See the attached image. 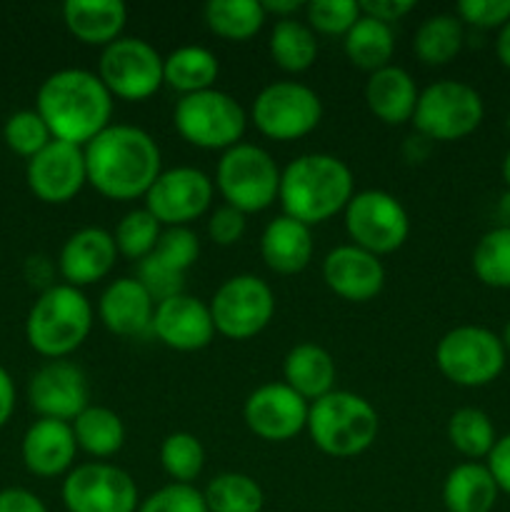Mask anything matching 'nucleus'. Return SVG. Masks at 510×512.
Listing matches in <instances>:
<instances>
[{
    "mask_svg": "<svg viewBox=\"0 0 510 512\" xmlns=\"http://www.w3.org/2000/svg\"><path fill=\"white\" fill-rule=\"evenodd\" d=\"M83 150L88 185H93L103 198L123 203L145 198L150 185L163 173L158 143L138 125L110 123Z\"/></svg>",
    "mask_w": 510,
    "mask_h": 512,
    "instance_id": "f257e3e1",
    "label": "nucleus"
},
{
    "mask_svg": "<svg viewBox=\"0 0 510 512\" xmlns=\"http://www.w3.org/2000/svg\"><path fill=\"white\" fill-rule=\"evenodd\" d=\"M35 110L45 120L53 140L85 148L113 120V95L98 73L63 68L43 80L35 95Z\"/></svg>",
    "mask_w": 510,
    "mask_h": 512,
    "instance_id": "f03ea898",
    "label": "nucleus"
},
{
    "mask_svg": "<svg viewBox=\"0 0 510 512\" xmlns=\"http://www.w3.org/2000/svg\"><path fill=\"white\" fill-rule=\"evenodd\" d=\"M353 195V170L330 153H305L290 160L280 173L278 200L283 215L310 228L343 213Z\"/></svg>",
    "mask_w": 510,
    "mask_h": 512,
    "instance_id": "7ed1b4c3",
    "label": "nucleus"
},
{
    "mask_svg": "<svg viewBox=\"0 0 510 512\" xmlns=\"http://www.w3.org/2000/svg\"><path fill=\"white\" fill-rule=\"evenodd\" d=\"M93 305L80 288L53 283L38 295L25 320V338L43 358L63 360L88 340Z\"/></svg>",
    "mask_w": 510,
    "mask_h": 512,
    "instance_id": "20e7f679",
    "label": "nucleus"
},
{
    "mask_svg": "<svg viewBox=\"0 0 510 512\" xmlns=\"http://www.w3.org/2000/svg\"><path fill=\"white\" fill-rule=\"evenodd\" d=\"M380 430L378 410L350 390H333L310 403L308 433L315 448L333 458H355L375 443Z\"/></svg>",
    "mask_w": 510,
    "mask_h": 512,
    "instance_id": "39448f33",
    "label": "nucleus"
},
{
    "mask_svg": "<svg viewBox=\"0 0 510 512\" xmlns=\"http://www.w3.org/2000/svg\"><path fill=\"white\" fill-rule=\"evenodd\" d=\"M173 125L185 143L203 150H228L243 143L248 115L230 93L218 88L180 95Z\"/></svg>",
    "mask_w": 510,
    "mask_h": 512,
    "instance_id": "423d86ee",
    "label": "nucleus"
},
{
    "mask_svg": "<svg viewBox=\"0 0 510 512\" xmlns=\"http://www.w3.org/2000/svg\"><path fill=\"white\" fill-rule=\"evenodd\" d=\"M278 163L265 148L255 143H238L225 150L215 170V188L225 205L240 213H260L278 200Z\"/></svg>",
    "mask_w": 510,
    "mask_h": 512,
    "instance_id": "0eeeda50",
    "label": "nucleus"
},
{
    "mask_svg": "<svg viewBox=\"0 0 510 512\" xmlns=\"http://www.w3.org/2000/svg\"><path fill=\"white\" fill-rule=\"evenodd\" d=\"M485 118V103L478 90L460 80H435L420 90L410 123L430 143H453L468 138Z\"/></svg>",
    "mask_w": 510,
    "mask_h": 512,
    "instance_id": "6e6552de",
    "label": "nucleus"
},
{
    "mask_svg": "<svg viewBox=\"0 0 510 512\" xmlns=\"http://www.w3.org/2000/svg\"><path fill=\"white\" fill-rule=\"evenodd\" d=\"M505 345L500 335L480 325H458L435 345V365L460 388L490 385L505 368Z\"/></svg>",
    "mask_w": 510,
    "mask_h": 512,
    "instance_id": "1a4fd4ad",
    "label": "nucleus"
},
{
    "mask_svg": "<svg viewBox=\"0 0 510 512\" xmlns=\"http://www.w3.org/2000/svg\"><path fill=\"white\" fill-rule=\"evenodd\" d=\"M250 118L265 138L290 143L318 128L323 103L310 85L298 80H275L255 95Z\"/></svg>",
    "mask_w": 510,
    "mask_h": 512,
    "instance_id": "9d476101",
    "label": "nucleus"
},
{
    "mask_svg": "<svg viewBox=\"0 0 510 512\" xmlns=\"http://www.w3.org/2000/svg\"><path fill=\"white\" fill-rule=\"evenodd\" d=\"M98 78L113 98L143 103L165 85L163 55L148 40L120 35L100 53Z\"/></svg>",
    "mask_w": 510,
    "mask_h": 512,
    "instance_id": "9b49d317",
    "label": "nucleus"
},
{
    "mask_svg": "<svg viewBox=\"0 0 510 512\" xmlns=\"http://www.w3.org/2000/svg\"><path fill=\"white\" fill-rule=\"evenodd\" d=\"M215 333L228 340H250L268 328L275 315V293L258 275H233L210 300Z\"/></svg>",
    "mask_w": 510,
    "mask_h": 512,
    "instance_id": "f8f14e48",
    "label": "nucleus"
},
{
    "mask_svg": "<svg viewBox=\"0 0 510 512\" xmlns=\"http://www.w3.org/2000/svg\"><path fill=\"white\" fill-rule=\"evenodd\" d=\"M343 215L353 245L378 258L403 248L410 235L408 210L385 190H360L345 205Z\"/></svg>",
    "mask_w": 510,
    "mask_h": 512,
    "instance_id": "ddd939ff",
    "label": "nucleus"
},
{
    "mask_svg": "<svg viewBox=\"0 0 510 512\" xmlns=\"http://www.w3.org/2000/svg\"><path fill=\"white\" fill-rule=\"evenodd\" d=\"M68 512H138V485L123 468L110 463L75 465L63 480Z\"/></svg>",
    "mask_w": 510,
    "mask_h": 512,
    "instance_id": "4468645a",
    "label": "nucleus"
},
{
    "mask_svg": "<svg viewBox=\"0 0 510 512\" xmlns=\"http://www.w3.org/2000/svg\"><path fill=\"white\" fill-rule=\"evenodd\" d=\"M215 183L198 168L178 165L163 170L145 193V210L165 228H188L208 213Z\"/></svg>",
    "mask_w": 510,
    "mask_h": 512,
    "instance_id": "2eb2a0df",
    "label": "nucleus"
},
{
    "mask_svg": "<svg viewBox=\"0 0 510 512\" xmlns=\"http://www.w3.org/2000/svg\"><path fill=\"white\" fill-rule=\"evenodd\" d=\"M308 400L285 383H265L245 398L243 420L253 435L268 443H285L308 428Z\"/></svg>",
    "mask_w": 510,
    "mask_h": 512,
    "instance_id": "dca6fc26",
    "label": "nucleus"
},
{
    "mask_svg": "<svg viewBox=\"0 0 510 512\" xmlns=\"http://www.w3.org/2000/svg\"><path fill=\"white\" fill-rule=\"evenodd\" d=\"M28 188L38 200L48 205L70 203L88 183L85 150L80 145L50 140L38 155L28 160L25 168Z\"/></svg>",
    "mask_w": 510,
    "mask_h": 512,
    "instance_id": "f3484780",
    "label": "nucleus"
},
{
    "mask_svg": "<svg viewBox=\"0 0 510 512\" xmlns=\"http://www.w3.org/2000/svg\"><path fill=\"white\" fill-rule=\"evenodd\" d=\"M28 400L30 408L40 418H53L73 423L90 400L88 378L83 368L70 360H50L40 365L28 383Z\"/></svg>",
    "mask_w": 510,
    "mask_h": 512,
    "instance_id": "a211bd4d",
    "label": "nucleus"
},
{
    "mask_svg": "<svg viewBox=\"0 0 510 512\" xmlns=\"http://www.w3.org/2000/svg\"><path fill=\"white\" fill-rule=\"evenodd\" d=\"M155 338L178 353H195L213 343L215 325L210 305L188 293L173 295L155 305L153 325Z\"/></svg>",
    "mask_w": 510,
    "mask_h": 512,
    "instance_id": "6ab92c4d",
    "label": "nucleus"
},
{
    "mask_svg": "<svg viewBox=\"0 0 510 512\" xmlns=\"http://www.w3.org/2000/svg\"><path fill=\"white\" fill-rule=\"evenodd\" d=\"M323 280L338 298L368 303L385 285V268L378 255L358 245H338L323 260Z\"/></svg>",
    "mask_w": 510,
    "mask_h": 512,
    "instance_id": "aec40b11",
    "label": "nucleus"
},
{
    "mask_svg": "<svg viewBox=\"0 0 510 512\" xmlns=\"http://www.w3.org/2000/svg\"><path fill=\"white\" fill-rule=\"evenodd\" d=\"M118 260L113 233L105 228H80L65 240L58 255V270L63 280L73 288L83 290L85 285H93L103 280L113 270Z\"/></svg>",
    "mask_w": 510,
    "mask_h": 512,
    "instance_id": "412c9836",
    "label": "nucleus"
},
{
    "mask_svg": "<svg viewBox=\"0 0 510 512\" xmlns=\"http://www.w3.org/2000/svg\"><path fill=\"white\" fill-rule=\"evenodd\" d=\"M25 468L38 478H58L70 473L78 455L73 425L65 420L40 418L25 430L23 445H20Z\"/></svg>",
    "mask_w": 510,
    "mask_h": 512,
    "instance_id": "4be33fe9",
    "label": "nucleus"
},
{
    "mask_svg": "<svg viewBox=\"0 0 510 512\" xmlns=\"http://www.w3.org/2000/svg\"><path fill=\"white\" fill-rule=\"evenodd\" d=\"M155 300L138 278H118L103 290L98 300V318L120 338H133L153 325Z\"/></svg>",
    "mask_w": 510,
    "mask_h": 512,
    "instance_id": "5701e85b",
    "label": "nucleus"
},
{
    "mask_svg": "<svg viewBox=\"0 0 510 512\" xmlns=\"http://www.w3.org/2000/svg\"><path fill=\"white\" fill-rule=\"evenodd\" d=\"M313 250L315 243L310 225L288 218V215H278L270 220L260 235L263 263L278 275L303 273L313 260Z\"/></svg>",
    "mask_w": 510,
    "mask_h": 512,
    "instance_id": "b1692460",
    "label": "nucleus"
},
{
    "mask_svg": "<svg viewBox=\"0 0 510 512\" xmlns=\"http://www.w3.org/2000/svg\"><path fill=\"white\" fill-rule=\"evenodd\" d=\"M418 95L420 90L413 75L400 65H385L375 70L365 83V103L370 113L385 125H403L413 120Z\"/></svg>",
    "mask_w": 510,
    "mask_h": 512,
    "instance_id": "393cba45",
    "label": "nucleus"
},
{
    "mask_svg": "<svg viewBox=\"0 0 510 512\" xmlns=\"http://www.w3.org/2000/svg\"><path fill=\"white\" fill-rule=\"evenodd\" d=\"M63 23L80 43L108 48L123 33L128 8L123 0H65Z\"/></svg>",
    "mask_w": 510,
    "mask_h": 512,
    "instance_id": "a878e982",
    "label": "nucleus"
},
{
    "mask_svg": "<svg viewBox=\"0 0 510 512\" xmlns=\"http://www.w3.org/2000/svg\"><path fill=\"white\" fill-rule=\"evenodd\" d=\"M335 375H338V368H335L333 355L315 343L295 345L283 360V383L308 403L333 393Z\"/></svg>",
    "mask_w": 510,
    "mask_h": 512,
    "instance_id": "bb28decb",
    "label": "nucleus"
},
{
    "mask_svg": "<svg viewBox=\"0 0 510 512\" xmlns=\"http://www.w3.org/2000/svg\"><path fill=\"white\" fill-rule=\"evenodd\" d=\"M498 485L483 463H460L443 483V505L448 512H490L498 503Z\"/></svg>",
    "mask_w": 510,
    "mask_h": 512,
    "instance_id": "cd10ccee",
    "label": "nucleus"
},
{
    "mask_svg": "<svg viewBox=\"0 0 510 512\" xmlns=\"http://www.w3.org/2000/svg\"><path fill=\"white\" fill-rule=\"evenodd\" d=\"M218 73V58L203 45H180L168 58H163V83L180 95L215 88Z\"/></svg>",
    "mask_w": 510,
    "mask_h": 512,
    "instance_id": "c85d7f7f",
    "label": "nucleus"
},
{
    "mask_svg": "<svg viewBox=\"0 0 510 512\" xmlns=\"http://www.w3.org/2000/svg\"><path fill=\"white\" fill-rule=\"evenodd\" d=\"M343 50L355 68L375 73V70L385 68L393 60V25H385L380 20L368 18V15H360L358 23L345 33Z\"/></svg>",
    "mask_w": 510,
    "mask_h": 512,
    "instance_id": "c756f323",
    "label": "nucleus"
},
{
    "mask_svg": "<svg viewBox=\"0 0 510 512\" xmlns=\"http://www.w3.org/2000/svg\"><path fill=\"white\" fill-rule=\"evenodd\" d=\"M70 425L78 448L93 458H110L125 445L123 418L103 405H88Z\"/></svg>",
    "mask_w": 510,
    "mask_h": 512,
    "instance_id": "7c9ffc66",
    "label": "nucleus"
},
{
    "mask_svg": "<svg viewBox=\"0 0 510 512\" xmlns=\"http://www.w3.org/2000/svg\"><path fill=\"white\" fill-rule=\"evenodd\" d=\"M270 58L285 73H303L318 58V38L303 20L283 18L273 25L268 40Z\"/></svg>",
    "mask_w": 510,
    "mask_h": 512,
    "instance_id": "2f4dec72",
    "label": "nucleus"
},
{
    "mask_svg": "<svg viewBox=\"0 0 510 512\" xmlns=\"http://www.w3.org/2000/svg\"><path fill=\"white\" fill-rule=\"evenodd\" d=\"M465 25L455 13H438L418 25L413 50L425 65H445L463 50Z\"/></svg>",
    "mask_w": 510,
    "mask_h": 512,
    "instance_id": "473e14b6",
    "label": "nucleus"
},
{
    "mask_svg": "<svg viewBox=\"0 0 510 512\" xmlns=\"http://www.w3.org/2000/svg\"><path fill=\"white\" fill-rule=\"evenodd\" d=\"M203 15L215 35L233 43L253 38L268 18L260 0H210L205 3Z\"/></svg>",
    "mask_w": 510,
    "mask_h": 512,
    "instance_id": "72a5a7b5",
    "label": "nucleus"
},
{
    "mask_svg": "<svg viewBox=\"0 0 510 512\" xmlns=\"http://www.w3.org/2000/svg\"><path fill=\"white\" fill-rule=\"evenodd\" d=\"M203 498L208 512H260L265 505L263 488L245 473L215 475Z\"/></svg>",
    "mask_w": 510,
    "mask_h": 512,
    "instance_id": "f704fd0d",
    "label": "nucleus"
},
{
    "mask_svg": "<svg viewBox=\"0 0 510 512\" xmlns=\"http://www.w3.org/2000/svg\"><path fill=\"white\" fill-rule=\"evenodd\" d=\"M448 440L460 455L478 463L480 458H488L498 435L488 413L480 408H460L448 420Z\"/></svg>",
    "mask_w": 510,
    "mask_h": 512,
    "instance_id": "c9c22d12",
    "label": "nucleus"
},
{
    "mask_svg": "<svg viewBox=\"0 0 510 512\" xmlns=\"http://www.w3.org/2000/svg\"><path fill=\"white\" fill-rule=\"evenodd\" d=\"M473 273L488 288H510V225H498L478 240Z\"/></svg>",
    "mask_w": 510,
    "mask_h": 512,
    "instance_id": "e433bc0d",
    "label": "nucleus"
},
{
    "mask_svg": "<svg viewBox=\"0 0 510 512\" xmlns=\"http://www.w3.org/2000/svg\"><path fill=\"white\" fill-rule=\"evenodd\" d=\"M160 465L173 478V483L193 485V480L203 473L205 448L193 433H170L160 443Z\"/></svg>",
    "mask_w": 510,
    "mask_h": 512,
    "instance_id": "4c0bfd02",
    "label": "nucleus"
},
{
    "mask_svg": "<svg viewBox=\"0 0 510 512\" xmlns=\"http://www.w3.org/2000/svg\"><path fill=\"white\" fill-rule=\"evenodd\" d=\"M160 233H163V225L148 210H130V213L123 215V220H120L113 233L115 248H118V255L140 263V260L153 253L160 240Z\"/></svg>",
    "mask_w": 510,
    "mask_h": 512,
    "instance_id": "58836bf2",
    "label": "nucleus"
},
{
    "mask_svg": "<svg viewBox=\"0 0 510 512\" xmlns=\"http://www.w3.org/2000/svg\"><path fill=\"white\" fill-rule=\"evenodd\" d=\"M3 138L13 153L30 160L53 140V135H50L48 125L40 118L38 110H18L5 120Z\"/></svg>",
    "mask_w": 510,
    "mask_h": 512,
    "instance_id": "ea45409f",
    "label": "nucleus"
},
{
    "mask_svg": "<svg viewBox=\"0 0 510 512\" xmlns=\"http://www.w3.org/2000/svg\"><path fill=\"white\" fill-rule=\"evenodd\" d=\"M303 10L313 33L343 35V38L363 15L360 3H355V0H310Z\"/></svg>",
    "mask_w": 510,
    "mask_h": 512,
    "instance_id": "a19ab883",
    "label": "nucleus"
},
{
    "mask_svg": "<svg viewBox=\"0 0 510 512\" xmlns=\"http://www.w3.org/2000/svg\"><path fill=\"white\" fill-rule=\"evenodd\" d=\"M150 255H153L160 265L173 270V273L185 275L195 263H198L200 240L190 228H165L163 233H160L158 245H155V250Z\"/></svg>",
    "mask_w": 510,
    "mask_h": 512,
    "instance_id": "79ce46f5",
    "label": "nucleus"
},
{
    "mask_svg": "<svg viewBox=\"0 0 510 512\" xmlns=\"http://www.w3.org/2000/svg\"><path fill=\"white\" fill-rule=\"evenodd\" d=\"M138 512H208V505L195 485L170 483L150 493L138 505Z\"/></svg>",
    "mask_w": 510,
    "mask_h": 512,
    "instance_id": "37998d69",
    "label": "nucleus"
},
{
    "mask_svg": "<svg viewBox=\"0 0 510 512\" xmlns=\"http://www.w3.org/2000/svg\"><path fill=\"white\" fill-rule=\"evenodd\" d=\"M455 15L470 28L500 30L510 20V0H460Z\"/></svg>",
    "mask_w": 510,
    "mask_h": 512,
    "instance_id": "c03bdc74",
    "label": "nucleus"
},
{
    "mask_svg": "<svg viewBox=\"0 0 510 512\" xmlns=\"http://www.w3.org/2000/svg\"><path fill=\"white\" fill-rule=\"evenodd\" d=\"M138 280L143 283V288L153 295L155 305H158L160 300H168L173 298V295L183 293L185 275L173 273V270H168L165 265H160L153 255H148V258H143L138 263Z\"/></svg>",
    "mask_w": 510,
    "mask_h": 512,
    "instance_id": "a18cd8bd",
    "label": "nucleus"
},
{
    "mask_svg": "<svg viewBox=\"0 0 510 512\" xmlns=\"http://www.w3.org/2000/svg\"><path fill=\"white\" fill-rule=\"evenodd\" d=\"M245 225H248L245 213L230 208V205H220V208H215L213 213H210L208 235L215 245L228 248V245H235L240 238H243Z\"/></svg>",
    "mask_w": 510,
    "mask_h": 512,
    "instance_id": "49530a36",
    "label": "nucleus"
},
{
    "mask_svg": "<svg viewBox=\"0 0 510 512\" xmlns=\"http://www.w3.org/2000/svg\"><path fill=\"white\" fill-rule=\"evenodd\" d=\"M485 460H488L485 465H488L500 493L510 495V433L495 440L493 450H490V455Z\"/></svg>",
    "mask_w": 510,
    "mask_h": 512,
    "instance_id": "de8ad7c7",
    "label": "nucleus"
},
{
    "mask_svg": "<svg viewBox=\"0 0 510 512\" xmlns=\"http://www.w3.org/2000/svg\"><path fill=\"white\" fill-rule=\"evenodd\" d=\"M415 8V3L410 0H363L360 3V13L368 15V18L380 20L385 25L398 23L400 18L410 13Z\"/></svg>",
    "mask_w": 510,
    "mask_h": 512,
    "instance_id": "09e8293b",
    "label": "nucleus"
},
{
    "mask_svg": "<svg viewBox=\"0 0 510 512\" xmlns=\"http://www.w3.org/2000/svg\"><path fill=\"white\" fill-rule=\"evenodd\" d=\"M0 512H48L43 500L25 488L0 490Z\"/></svg>",
    "mask_w": 510,
    "mask_h": 512,
    "instance_id": "8fccbe9b",
    "label": "nucleus"
},
{
    "mask_svg": "<svg viewBox=\"0 0 510 512\" xmlns=\"http://www.w3.org/2000/svg\"><path fill=\"white\" fill-rule=\"evenodd\" d=\"M15 410V383L8 370L0 365V428L13 418Z\"/></svg>",
    "mask_w": 510,
    "mask_h": 512,
    "instance_id": "3c124183",
    "label": "nucleus"
},
{
    "mask_svg": "<svg viewBox=\"0 0 510 512\" xmlns=\"http://www.w3.org/2000/svg\"><path fill=\"white\" fill-rule=\"evenodd\" d=\"M300 8H305V3H300V0H263L265 13H273L278 20L290 18V15L298 13Z\"/></svg>",
    "mask_w": 510,
    "mask_h": 512,
    "instance_id": "603ef678",
    "label": "nucleus"
},
{
    "mask_svg": "<svg viewBox=\"0 0 510 512\" xmlns=\"http://www.w3.org/2000/svg\"><path fill=\"white\" fill-rule=\"evenodd\" d=\"M428 145L430 140H425L423 135H410V138L405 140V158H408L410 163H423L425 155H428Z\"/></svg>",
    "mask_w": 510,
    "mask_h": 512,
    "instance_id": "864d4df0",
    "label": "nucleus"
},
{
    "mask_svg": "<svg viewBox=\"0 0 510 512\" xmlns=\"http://www.w3.org/2000/svg\"><path fill=\"white\" fill-rule=\"evenodd\" d=\"M495 53H498V60L510 68V20L498 30V38H495Z\"/></svg>",
    "mask_w": 510,
    "mask_h": 512,
    "instance_id": "5fc2aeb1",
    "label": "nucleus"
},
{
    "mask_svg": "<svg viewBox=\"0 0 510 512\" xmlns=\"http://www.w3.org/2000/svg\"><path fill=\"white\" fill-rule=\"evenodd\" d=\"M500 173H503L505 185H508V190H510V150H508V153H505L503 165H500Z\"/></svg>",
    "mask_w": 510,
    "mask_h": 512,
    "instance_id": "6e6d98bb",
    "label": "nucleus"
},
{
    "mask_svg": "<svg viewBox=\"0 0 510 512\" xmlns=\"http://www.w3.org/2000/svg\"><path fill=\"white\" fill-rule=\"evenodd\" d=\"M500 340H503L505 350H510V320H508V325H505V330H503V335H500Z\"/></svg>",
    "mask_w": 510,
    "mask_h": 512,
    "instance_id": "4d7b16f0",
    "label": "nucleus"
},
{
    "mask_svg": "<svg viewBox=\"0 0 510 512\" xmlns=\"http://www.w3.org/2000/svg\"><path fill=\"white\" fill-rule=\"evenodd\" d=\"M505 128H508V133H510V113H508V118H505Z\"/></svg>",
    "mask_w": 510,
    "mask_h": 512,
    "instance_id": "13d9d810",
    "label": "nucleus"
}]
</instances>
